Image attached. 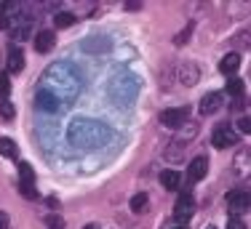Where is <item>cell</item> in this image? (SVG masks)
<instances>
[{"label": "cell", "instance_id": "cell-1", "mask_svg": "<svg viewBox=\"0 0 251 229\" xmlns=\"http://www.w3.org/2000/svg\"><path fill=\"white\" fill-rule=\"evenodd\" d=\"M40 86L38 91L49 93L51 99H56L62 107H70L73 101L80 96L83 88V77L70 62H53L49 69L40 75Z\"/></svg>", "mask_w": 251, "mask_h": 229}, {"label": "cell", "instance_id": "cell-2", "mask_svg": "<svg viewBox=\"0 0 251 229\" xmlns=\"http://www.w3.org/2000/svg\"><path fill=\"white\" fill-rule=\"evenodd\" d=\"M110 138H112V128L107 123H101V120L77 117L67 128V141L75 149H99Z\"/></svg>", "mask_w": 251, "mask_h": 229}, {"label": "cell", "instance_id": "cell-3", "mask_svg": "<svg viewBox=\"0 0 251 229\" xmlns=\"http://www.w3.org/2000/svg\"><path fill=\"white\" fill-rule=\"evenodd\" d=\"M107 93H110V99L115 101L118 107H126V104H131V101L139 96V80H136L134 75H126V72H121L118 77H112Z\"/></svg>", "mask_w": 251, "mask_h": 229}, {"label": "cell", "instance_id": "cell-4", "mask_svg": "<svg viewBox=\"0 0 251 229\" xmlns=\"http://www.w3.org/2000/svg\"><path fill=\"white\" fill-rule=\"evenodd\" d=\"M211 144L217 149H230V147H235L238 144V131L232 128V125H227V123H219L217 128L211 131Z\"/></svg>", "mask_w": 251, "mask_h": 229}, {"label": "cell", "instance_id": "cell-5", "mask_svg": "<svg viewBox=\"0 0 251 229\" xmlns=\"http://www.w3.org/2000/svg\"><path fill=\"white\" fill-rule=\"evenodd\" d=\"M158 120H160V125H166V128L179 131L190 120V107H171V110H163Z\"/></svg>", "mask_w": 251, "mask_h": 229}, {"label": "cell", "instance_id": "cell-6", "mask_svg": "<svg viewBox=\"0 0 251 229\" xmlns=\"http://www.w3.org/2000/svg\"><path fill=\"white\" fill-rule=\"evenodd\" d=\"M193 210H195V200L190 192H179V200L174 206V221L176 227H184L190 219H193Z\"/></svg>", "mask_w": 251, "mask_h": 229}, {"label": "cell", "instance_id": "cell-7", "mask_svg": "<svg viewBox=\"0 0 251 229\" xmlns=\"http://www.w3.org/2000/svg\"><path fill=\"white\" fill-rule=\"evenodd\" d=\"M176 77H179V83H182V86H187V88L198 86V80H201L198 64H195V62H182L176 67Z\"/></svg>", "mask_w": 251, "mask_h": 229}, {"label": "cell", "instance_id": "cell-8", "mask_svg": "<svg viewBox=\"0 0 251 229\" xmlns=\"http://www.w3.org/2000/svg\"><path fill=\"white\" fill-rule=\"evenodd\" d=\"M227 206H230V210H232L230 216H241L243 210H249V192L246 189L227 192Z\"/></svg>", "mask_w": 251, "mask_h": 229}, {"label": "cell", "instance_id": "cell-9", "mask_svg": "<svg viewBox=\"0 0 251 229\" xmlns=\"http://www.w3.org/2000/svg\"><path fill=\"white\" fill-rule=\"evenodd\" d=\"M53 43H56V35L51 32V29H40V32H35V38H32V46H35V51L38 53H49Z\"/></svg>", "mask_w": 251, "mask_h": 229}, {"label": "cell", "instance_id": "cell-10", "mask_svg": "<svg viewBox=\"0 0 251 229\" xmlns=\"http://www.w3.org/2000/svg\"><path fill=\"white\" fill-rule=\"evenodd\" d=\"M208 173V160L198 155L195 160H190V168H187V182H201V179H206Z\"/></svg>", "mask_w": 251, "mask_h": 229}, {"label": "cell", "instance_id": "cell-11", "mask_svg": "<svg viewBox=\"0 0 251 229\" xmlns=\"http://www.w3.org/2000/svg\"><path fill=\"white\" fill-rule=\"evenodd\" d=\"M219 107H222V93H219V91H211V93H206V96L201 99V107H198V110H201L203 117H208V114H214Z\"/></svg>", "mask_w": 251, "mask_h": 229}, {"label": "cell", "instance_id": "cell-12", "mask_svg": "<svg viewBox=\"0 0 251 229\" xmlns=\"http://www.w3.org/2000/svg\"><path fill=\"white\" fill-rule=\"evenodd\" d=\"M25 69V53H22V48L16 43L8 46V72L11 75H16V72Z\"/></svg>", "mask_w": 251, "mask_h": 229}, {"label": "cell", "instance_id": "cell-13", "mask_svg": "<svg viewBox=\"0 0 251 229\" xmlns=\"http://www.w3.org/2000/svg\"><path fill=\"white\" fill-rule=\"evenodd\" d=\"M238 67H241V56H238V53H225L222 62H219V72L227 77H235Z\"/></svg>", "mask_w": 251, "mask_h": 229}, {"label": "cell", "instance_id": "cell-14", "mask_svg": "<svg viewBox=\"0 0 251 229\" xmlns=\"http://www.w3.org/2000/svg\"><path fill=\"white\" fill-rule=\"evenodd\" d=\"M35 104H38V110H43V112H49V114L59 112V110H64V107L59 104L56 99H51V96H49V93H43V91L35 93Z\"/></svg>", "mask_w": 251, "mask_h": 229}, {"label": "cell", "instance_id": "cell-15", "mask_svg": "<svg viewBox=\"0 0 251 229\" xmlns=\"http://www.w3.org/2000/svg\"><path fill=\"white\" fill-rule=\"evenodd\" d=\"M179 184H182V176H179L176 171H163L160 173V186H163V189H171V192H176L179 189Z\"/></svg>", "mask_w": 251, "mask_h": 229}, {"label": "cell", "instance_id": "cell-16", "mask_svg": "<svg viewBox=\"0 0 251 229\" xmlns=\"http://www.w3.org/2000/svg\"><path fill=\"white\" fill-rule=\"evenodd\" d=\"M232 171H235L238 176H246L249 173V149H241V152L235 155V160H232Z\"/></svg>", "mask_w": 251, "mask_h": 229}, {"label": "cell", "instance_id": "cell-17", "mask_svg": "<svg viewBox=\"0 0 251 229\" xmlns=\"http://www.w3.org/2000/svg\"><path fill=\"white\" fill-rule=\"evenodd\" d=\"M225 93L232 96V99H241V96H243V80H241V77H227Z\"/></svg>", "mask_w": 251, "mask_h": 229}, {"label": "cell", "instance_id": "cell-18", "mask_svg": "<svg viewBox=\"0 0 251 229\" xmlns=\"http://www.w3.org/2000/svg\"><path fill=\"white\" fill-rule=\"evenodd\" d=\"M0 155H3V158H11V160H16V158H19V152H16V144H14V138H8V136H0Z\"/></svg>", "mask_w": 251, "mask_h": 229}, {"label": "cell", "instance_id": "cell-19", "mask_svg": "<svg viewBox=\"0 0 251 229\" xmlns=\"http://www.w3.org/2000/svg\"><path fill=\"white\" fill-rule=\"evenodd\" d=\"M75 22H77V16H75V14H70V11H59V14L53 16V27H59V29L73 27Z\"/></svg>", "mask_w": 251, "mask_h": 229}, {"label": "cell", "instance_id": "cell-20", "mask_svg": "<svg viewBox=\"0 0 251 229\" xmlns=\"http://www.w3.org/2000/svg\"><path fill=\"white\" fill-rule=\"evenodd\" d=\"M147 206H150V197H147V192H136V195L131 197V210H134V213H145Z\"/></svg>", "mask_w": 251, "mask_h": 229}, {"label": "cell", "instance_id": "cell-21", "mask_svg": "<svg viewBox=\"0 0 251 229\" xmlns=\"http://www.w3.org/2000/svg\"><path fill=\"white\" fill-rule=\"evenodd\" d=\"M179 131H182V134H179L176 141H179V144H182V141H190V138H195V136H198V123H184Z\"/></svg>", "mask_w": 251, "mask_h": 229}, {"label": "cell", "instance_id": "cell-22", "mask_svg": "<svg viewBox=\"0 0 251 229\" xmlns=\"http://www.w3.org/2000/svg\"><path fill=\"white\" fill-rule=\"evenodd\" d=\"M193 29H195V24H193V22H187V24H184V27H182V29H179V32L174 35V46H184V43H187V40H190V35H193Z\"/></svg>", "mask_w": 251, "mask_h": 229}, {"label": "cell", "instance_id": "cell-23", "mask_svg": "<svg viewBox=\"0 0 251 229\" xmlns=\"http://www.w3.org/2000/svg\"><path fill=\"white\" fill-rule=\"evenodd\" d=\"M19 182L22 184H35V171L29 162H19Z\"/></svg>", "mask_w": 251, "mask_h": 229}, {"label": "cell", "instance_id": "cell-24", "mask_svg": "<svg viewBox=\"0 0 251 229\" xmlns=\"http://www.w3.org/2000/svg\"><path fill=\"white\" fill-rule=\"evenodd\" d=\"M182 158H184V155H182V144H179V141H174L169 149H166V160H171V162H179Z\"/></svg>", "mask_w": 251, "mask_h": 229}, {"label": "cell", "instance_id": "cell-25", "mask_svg": "<svg viewBox=\"0 0 251 229\" xmlns=\"http://www.w3.org/2000/svg\"><path fill=\"white\" fill-rule=\"evenodd\" d=\"M14 114H16V110H14V104H11L8 99L0 101V117H3V120H14Z\"/></svg>", "mask_w": 251, "mask_h": 229}, {"label": "cell", "instance_id": "cell-26", "mask_svg": "<svg viewBox=\"0 0 251 229\" xmlns=\"http://www.w3.org/2000/svg\"><path fill=\"white\" fill-rule=\"evenodd\" d=\"M19 192H22V197H27V200H38L35 184H22V182H19Z\"/></svg>", "mask_w": 251, "mask_h": 229}, {"label": "cell", "instance_id": "cell-27", "mask_svg": "<svg viewBox=\"0 0 251 229\" xmlns=\"http://www.w3.org/2000/svg\"><path fill=\"white\" fill-rule=\"evenodd\" d=\"M11 93V83H8V75H0V101H5Z\"/></svg>", "mask_w": 251, "mask_h": 229}, {"label": "cell", "instance_id": "cell-28", "mask_svg": "<svg viewBox=\"0 0 251 229\" xmlns=\"http://www.w3.org/2000/svg\"><path fill=\"white\" fill-rule=\"evenodd\" d=\"M225 229H246V224H243L241 216H230V219H227V227H225Z\"/></svg>", "mask_w": 251, "mask_h": 229}, {"label": "cell", "instance_id": "cell-29", "mask_svg": "<svg viewBox=\"0 0 251 229\" xmlns=\"http://www.w3.org/2000/svg\"><path fill=\"white\" fill-rule=\"evenodd\" d=\"M49 229H64L62 216H49Z\"/></svg>", "mask_w": 251, "mask_h": 229}, {"label": "cell", "instance_id": "cell-30", "mask_svg": "<svg viewBox=\"0 0 251 229\" xmlns=\"http://www.w3.org/2000/svg\"><path fill=\"white\" fill-rule=\"evenodd\" d=\"M238 131H241V134H251V120L241 117V120H238Z\"/></svg>", "mask_w": 251, "mask_h": 229}, {"label": "cell", "instance_id": "cell-31", "mask_svg": "<svg viewBox=\"0 0 251 229\" xmlns=\"http://www.w3.org/2000/svg\"><path fill=\"white\" fill-rule=\"evenodd\" d=\"M11 27V16L8 14H0V29H8Z\"/></svg>", "mask_w": 251, "mask_h": 229}, {"label": "cell", "instance_id": "cell-32", "mask_svg": "<svg viewBox=\"0 0 251 229\" xmlns=\"http://www.w3.org/2000/svg\"><path fill=\"white\" fill-rule=\"evenodd\" d=\"M0 229H8V216L0 210Z\"/></svg>", "mask_w": 251, "mask_h": 229}, {"label": "cell", "instance_id": "cell-33", "mask_svg": "<svg viewBox=\"0 0 251 229\" xmlns=\"http://www.w3.org/2000/svg\"><path fill=\"white\" fill-rule=\"evenodd\" d=\"M139 8H142L139 3H128V5H126V11H139Z\"/></svg>", "mask_w": 251, "mask_h": 229}, {"label": "cell", "instance_id": "cell-34", "mask_svg": "<svg viewBox=\"0 0 251 229\" xmlns=\"http://www.w3.org/2000/svg\"><path fill=\"white\" fill-rule=\"evenodd\" d=\"M83 229H99L97 224H86V227H83Z\"/></svg>", "mask_w": 251, "mask_h": 229}, {"label": "cell", "instance_id": "cell-35", "mask_svg": "<svg viewBox=\"0 0 251 229\" xmlns=\"http://www.w3.org/2000/svg\"><path fill=\"white\" fill-rule=\"evenodd\" d=\"M206 229H217V227H206Z\"/></svg>", "mask_w": 251, "mask_h": 229}, {"label": "cell", "instance_id": "cell-36", "mask_svg": "<svg viewBox=\"0 0 251 229\" xmlns=\"http://www.w3.org/2000/svg\"><path fill=\"white\" fill-rule=\"evenodd\" d=\"M174 229H184V227H174Z\"/></svg>", "mask_w": 251, "mask_h": 229}]
</instances>
